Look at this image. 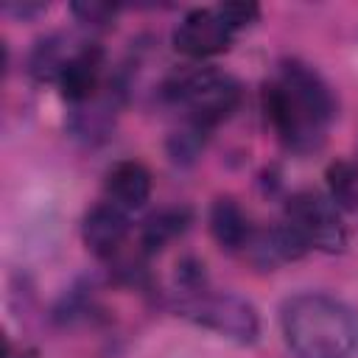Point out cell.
<instances>
[{
  "label": "cell",
  "mask_w": 358,
  "mask_h": 358,
  "mask_svg": "<svg viewBox=\"0 0 358 358\" xmlns=\"http://www.w3.org/2000/svg\"><path fill=\"white\" fill-rule=\"evenodd\" d=\"M81 238L87 243V249L95 257H112L120 252V246L129 238V218L126 210L115 207L112 201H101L95 204L81 224Z\"/></svg>",
  "instance_id": "7"
},
{
  "label": "cell",
  "mask_w": 358,
  "mask_h": 358,
  "mask_svg": "<svg viewBox=\"0 0 358 358\" xmlns=\"http://www.w3.org/2000/svg\"><path fill=\"white\" fill-rule=\"evenodd\" d=\"M280 327L296 358H355L358 313L319 291L294 294L282 302Z\"/></svg>",
  "instance_id": "2"
},
{
  "label": "cell",
  "mask_w": 358,
  "mask_h": 358,
  "mask_svg": "<svg viewBox=\"0 0 358 358\" xmlns=\"http://www.w3.org/2000/svg\"><path fill=\"white\" fill-rule=\"evenodd\" d=\"M73 14L84 25H106L115 17V6H109V3H73Z\"/></svg>",
  "instance_id": "15"
},
{
  "label": "cell",
  "mask_w": 358,
  "mask_h": 358,
  "mask_svg": "<svg viewBox=\"0 0 358 358\" xmlns=\"http://www.w3.org/2000/svg\"><path fill=\"white\" fill-rule=\"evenodd\" d=\"M218 17L232 28V31H241L246 25H252L257 17H260V8L257 3H243V0H235V3H221L218 8Z\"/></svg>",
  "instance_id": "14"
},
{
  "label": "cell",
  "mask_w": 358,
  "mask_h": 358,
  "mask_svg": "<svg viewBox=\"0 0 358 358\" xmlns=\"http://www.w3.org/2000/svg\"><path fill=\"white\" fill-rule=\"evenodd\" d=\"M327 185H330V199L338 207H358V165L338 159L327 168Z\"/></svg>",
  "instance_id": "13"
},
{
  "label": "cell",
  "mask_w": 358,
  "mask_h": 358,
  "mask_svg": "<svg viewBox=\"0 0 358 358\" xmlns=\"http://www.w3.org/2000/svg\"><path fill=\"white\" fill-rule=\"evenodd\" d=\"M173 95L187 112L193 126L210 129L235 112L241 101V87L229 73L204 67V70H193L182 76Z\"/></svg>",
  "instance_id": "4"
},
{
  "label": "cell",
  "mask_w": 358,
  "mask_h": 358,
  "mask_svg": "<svg viewBox=\"0 0 358 358\" xmlns=\"http://www.w3.org/2000/svg\"><path fill=\"white\" fill-rule=\"evenodd\" d=\"M235 31L213 8H196L182 17L173 31V48L187 59H210L232 45Z\"/></svg>",
  "instance_id": "6"
},
{
  "label": "cell",
  "mask_w": 358,
  "mask_h": 358,
  "mask_svg": "<svg viewBox=\"0 0 358 358\" xmlns=\"http://www.w3.org/2000/svg\"><path fill=\"white\" fill-rule=\"evenodd\" d=\"M176 313L235 344H255L260 336V316L255 305L232 291H210L204 285L199 291L179 294Z\"/></svg>",
  "instance_id": "3"
},
{
  "label": "cell",
  "mask_w": 358,
  "mask_h": 358,
  "mask_svg": "<svg viewBox=\"0 0 358 358\" xmlns=\"http://www.w3.org/2000/svg\"><path fill=\"white\" fill-rule=\"evenodd\" d=\"M187 221H190V213L185 207H168V210L154 213L143 227V246L148 252L162 249L168 241H173L176 235L187 229Z\"/></svg>",
  "instance_id": "11"
},
{
  "label": "cell",
  "mask_w": 358,
  "mask_h": 358,
  "mask_svg": "<svg viewBox=\"0 0 358 358\" xmlns=\"http://www.w3.org/2000/svg\"><path fill=\"white\" fill-rule=\"evenodd\" d=\"M210 232L215 238V243L227 252H241L249 246L255 229L246 218V213L241 210V204L229 196L215 199L210 207Z\"/></svg>",
  "instance_id": "10"
},
{
  "label": "cell",
  "mask_w": 358,
  "mask_h": 358,
  "mask_svg": "<svg viewBox=\"0 0 358 358\" xmlns=\"http://www.w3.org/2000/svg\"><path fill=\"white\" fill-rule=\"evenodd\" d=\"M101 73H103V53H101V48H95V45L78 48L70 56V62L64 64V70L59 73V90H62V95L70 103L84 106V103L98 98Z\"/></svg>",
  "instance_id": "8"
},
{
  "label": "cell",
  "mask_w": 358,
  "mask_h": 358,
  "mask_svg": "<svg viewBox=\"0 0 358 358\" xmlns=\"http://www.w3.org/2000/svg\"><path fill=\"white\" fill-rule=\"evenodd\" d=\"M151 196V173L137 159H123L106 173V201L120 210H140Z\"/></svg>",
  "instance_id": "9"
},
{
  "label": "cell",
  "mask_w": 358,
  "mask_h": 358,
  "mask_svg": "<svg viewBox=\"0 0 358 358\" xmlns=\"http://www.w3.org/2000/svg\"><path fill=\"white\" fill-rule=\"evenodd\" d=\"M73 53L76 50H67L62 36H48L42 42H36V48L31 53V73L42 81H48V78L59 81V73L64 70V64L70 62Z\"/></svg>",
  "instance_id": "12"
},
{
  "label": "cell",
  "mask_w": 358,
  "mask_h": 358,
  "mask_svg": "<svg viewBox=\"0 0 358 358\" xmlns=\"http://www.w3.org/2000/svg\"><path fill=\"white\" fill-rule=\"evenodd\" d=\"M263 112L291 151L308 154L324 143V131L336 115V98L313 67L282 62L277 76L263 87Z\"/></svg>",
  "instance_id": "1"
},
{
  "label": "cell",
  "mask_w": 358,
  "mask_h": 358,
  "mask_svg": "<svg viewBox=\"0 0 358 358\" xmlns=\"http://www.w3.org/2000/svg\"><path fill=\"white\" fill-rule=\"evenodd\" d=\"M285 224L305 241L308 249L341 252L347 246V229L338 215V204L330 196L302 190L285 207Z\"/></svg>",
  "instance_id": "5"
}]
</instances>
